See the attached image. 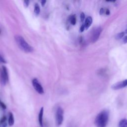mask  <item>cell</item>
Here are the masks:
<instances>
[{
  "instance_id": "cell-4",
  "label": "cell",
  "mask_w": 127,
  "mask_h": 127,
  "mask_svg": "<svg viewBox=\"0 0 127 127\" xmlns=\"http://www.w3.org/2000/svg\"><path fill=\"white\" fill-rule=\"evenodd\" d=\"M8 80V74L7 68L5 66H2V70L0 73V81L2 85H4Z\"/></svg>"
},
{
  "instance_id": "cell-25",
  "label": "cell",
  "mask_w": 127,
  "mask_h": 127,
  "mask_svg": "<svg viewBox=\"0 0 127 127\" xmlns=\"http://www.w3.org/2000/svg\"><path fill=\"white\" fill-rule=\"evenodd\" d=\"M126 32H127V30H126Z\"/></svg>"
},
{
  "instance_id": "cell-6",
  "label": "cell",
  "mask_w": 127,
  "mask_h": 127,
  "mask_svg": "<svg viewBox=\"0 0 127 127\" xmlns=\"http://www.w3.org/2000/svg\"><path fill=\"white\" fill-rule=\"evenodd\" d=\"M101 32H102V29L101 27H97L93 30L92 33L91 38V40L93 43L96 42L98 39Z\"/></svg>"
},
{
  "instance_id": "cell-24",
  "label": "cell",
  "mask_w": 127,
  "mask_h": 127,
  "mask_svg": "<svg viewBox=\"0 0 127 127\" xmlns=\"http://www.w3.org/2000/svg\"><path fill=\"white\" fill-rule=\"evenodd\" d=\"M0 127H1V126L0 125Z\"/></svg>"
},
{
  "instance_id": "cell-20",
  "label": "cell",
  "mask_w": 127,
  "mask_h": 127,
  "mask_svg": "<svg viewBox=\"0 0 127 127\" xmlns=\"http://www.w3.org/2000/svg\"><path fill=\"white\" fill-rule=\"evenodd\" d=\"M46 2V0H42L41 1V4H42V6H44Z\"/></svg>"
},
{
  "instance_id": "cell-1",
  "label": "cell",
  "mask_w": 127,
  "mask_h": 127,
  "mask_svg": "<svg viewBox=\"0 0 127 127\" xmlns=\"http://www.w3.org/2000/svg\"><path fill=\"white\" fill-rule=\"evenodd\" d=\"M109 118V112L104 110L100 112L96 117L94 124L96 127H106Z\"/></svg>"
},
{
  "instance_id": "cell-10",
  "label": "cell",
  "mask_w": 127,
  "mask_h": 127,
  "mask_svg": "<svg viewBox=\"0 0 127 127\" xmlns=\"http://www.w3.org/2000/svg\"><path fill=\"white\" fill-rule=\"evenodd\" d=\"M92 22V19L91 17H90V16L87 17L85 19V23L84 24L85 28L86 29L88 28L90 26Z\"/></svg>"
},
{
  "instance_id": "cell-19",
  "label": "cell",
  "mask_w": 127,
  "mask_h": 127,
  "mask_svg": "<svg viewBox=\"0 0 127 127\" xmlns=\"http://www.w3.org/2000/svg\"><path fill=\"white\" fill-rule=\"evenodd\" d=\"M84 29H85V26H84V25H82L80 28V31L81 32H83L84 30Z\"/></svg>"
},
{
  "instance_id": "cell-16",
  "label": "cell",
  "mask_w": 127,
  "mask_h": 127,
  "mask_svg": "<svg viewBox=\"0 0 127 127\" xmlns=\"http://www.w3.org/2000/svg\"><path fill=\"white\" fill-rule=\"evenodd\" d=\"M6 63V60L4 59V58L0 54V63H3L5 64Z\"/></svg>"
},
{
  "instance_id": "cell-17",
  "label": "cell",
  "mask_w": 127,
  "mask_h": 127,
  "mask_svg": "<svg viewBox=\"0 0 127 127\" xmlns=\"http://www.w3.org/2000/svg\"><path fill=\"white\" fill-rule=\"evenodd\" d=\"M29 0H24L23 4L25 7H27L29 5Z\"/></svg>"
},
{
  "instance_id": "cell-2",
  "label": "cell",
  "mask_w": 127,
  "mask_h": 127,
  "mask_svg": "<svg viewBox=\"0 0 127 127\" xmlns=\"http://www.w3.org/2000/svg\"><path fill=\"white\" fill-rule=\"evenodd\" d=\"M15 40L19 48L25 53H31L33 52V48L25 40L23 37L20 35L15 36Z\"/></svg>"
},
{
  "instance_id": "cell-15",
  "label": "cell",
  "mask_w": 127,
  "mask_h": 127,
  "mask_svg": "<svg viewBox=\"0 0 127 127\" xmlns=\"http://www.w3.org/2000/svg\"><path fill=\"white\" fill-rule=\"evenodd\" d=\"M124 34H125V33H124V32H121V33L118 34L116 35V38L117 39H120L122 38L124 36Z\"/></svg>"
},
{
  "instance_id": "cell-18",
  "label": "cell",
  "mask_w": 127,
  "mask_h": 127,
  "mask_svg": "<svg viewBox=\"0 0 127 127\" xmlns=\"http://www.w3.org/2000/svg\"><path fill=\"white\" fill-rule=\"evenodd\" d=\"M84 18H85V15H84L83 12H82L80 14V19H81V21H83V20L84 19Z\"/></svg>"
},
{
  "instance_id": "cell-14",
  "label": "cell",
  "mask_w": 127,
  "mask_h": 127,
  "mask_svg": "<svg viewBox=\"0 0 127 127\" xmlns=\"http://www.w3.org/2000/svg\"><path fill=\"white\" fill-rule=\"evenodd\" d=\"M69 21L72 25H75L76 23V17L75 15H72L69 17Z\"/></svg>"
},
{
  "instance_id": "cell-5",
  "label": "cell",
  "mask_w": 127,
  "mask_h": 127,
  "mask_svg": "<svg viewBox=\"0 0 127 127\" xmlns=\"http://www.w3.org/2000/svg\"><path fill=\"white\" fill-rule=\"evenodd\" d=\"M32 83L34 88L38 93L40 94H44V89L37 78H33L32 81Z\"/></svg>"
},
{
  "instance_id": "cell-9",
  "label": "cell",
  "mask_w": 127,
  "mask_h": 127,
  "mask_svg": "<svg viewBox=\"0 0 127 127\" xmlns=\"http://www.w3.org/2000/svg\"><path fill=\"white\" fill-rule=\"evenodd\" d=\"M14 123V119L13 114L11 112L9 113V117L8 119V124L9 126H12Z\"/></svg>"
},
{
  "instance_id": "cell-13",
  "label": "cell",
  "mask_w": 127,
  "mask_h": 127,
  "mask_svg": "<svg viewBox=\"0 0 127 127\" xmlns=\"http://www.w3.org/2000/svg\"><path fill=\"white\" fill-rule=\"evenodd\" d=\"M40 12V7L38 3H35L34 5V13L36 16H38Z\"/></svg>"
},
{
  "instance_id": "cell-21",
  "label": "cell",
  "mask_w": 127,
  "mask_h": 127,
  "mask_svg": "<svg viewBox=\"0 0 127 127\" xmlns=\"http://www.w3.org/2000/svg\"><path fill=\"white\" fill-rule=\"evenodd\" d=\"M123 41H124V42L125 43H126L127 42V36H126L124 38Z\"/></svg>"
},
{
  "instance_id": "cell-3",
  "label": "cell",
  "mask_w": 127,
  "mask_h": 127,
  "mask_svg": "<svg viewBox=\"0 0 127 127\" xmlns=\"http://www.w3.org/2000/svg\"><path fill=\"white\" fill-rule=\"evenodd\" d=\"M64 121V110L59 107L57 108L56 113V125L60 127L63 123Z\"/></svg>"
},
{
  "instance_id": "cell-11",
  "label": "cell",
  "mask_w": 127,
  "mask_h": 127,
  "mask_svg": "<svg viewBox=\"0 0 127 127\" xmlns=\"http://www.w3.org/2000/svg\"><path fill=\"white\" fill-rule=\"evenodd\" d=\"M118 127H127V119H123L118 123Z\"/></svg>"
},
{
  "instance_id": "cell-22",
  "label": "cell",
  "mask_w": 127,
  "mask_h": 127,
  "mask_svg": "<svg viewBox=\"0 0 127 127\" xmlns=\"http://www.w3.org/2000/svg\"><path fill=\"white\" fill-rule=\"evenodd\" d=\"M103 11H104V9H103V8H101V10H100V14H102L103 13Z\"/></svg>"
},
{
  "instance_id": "cell-8",
  "label": "cell",
  "mask_w": 127,
  "mask_h": 127,
  "mask_svg": "<svg viewBox=\"0 0 127 127\" xmlns=\"http://www.w3.org/2000/svg\"><path fill=\"white\" fill-rule=\"evenodd\" d=\"M43 114H44V108L42 107L40 110L38 115V122L39 125L41 127H43Z\"/></svg>"
},
{
  "instance_id": "cell-7",
  "label": "cell",
  "mask_w": 127,
  "mask_h": 127,
  "mask_svg": "<svg viewBox=\"0 0 127 127\" xmlns=\"http://www.w3.org/2000/svg\"><path fill=\"white\" fill-rule=\"evenodd\" d=\"M127 85V79H126L124 81H122L113 84L112 86V88L114 90H117V89L123 88L126 87Z\"/></svg>"
},
{
  "instance_id": "cell-23",
  "label": "cell",
  "mask_w": 127,
  "mask_h": 127,
  "mask_svg": "<svg viewBox=\"0 0 127 127\" xmlns=\"http://www.w3.org/2000/svg\"><path fill=\"white\" fill-rule=\"evenodd\" d=\"M109 14H110V11H109V10L108 9H107V10H106V14L109 15Z\"/></svg>"
},
{
  "instance_id": "cell-26",
  "label": "cell",
  "mask_w": 127,
  "mask_h": 127,
  "mask_svg": "<svg viewBox=\"0 0 127 127\" xmlns=\"http://www.w3.org/2000/svg\"></svg>"
},
{
  "instance_id": "cell-12",
  "label": "cell",
  "mask_w": 127,
  "mask_h": 127,
  "mask_svg": "<svg viewBox=\"0 0 127 127\" xmlns=\"http://www.w3.org/2000/svg\"><path fill=\"white\" fill-rule=\"evenodd\" d=\"M6 117L4 116L1 117L0 120V124L2 127H6L7 126V123H6Z\"/></svg>"
}]
</instances>
